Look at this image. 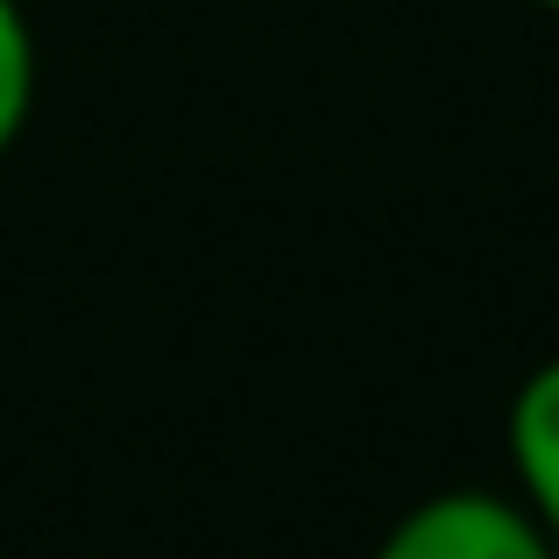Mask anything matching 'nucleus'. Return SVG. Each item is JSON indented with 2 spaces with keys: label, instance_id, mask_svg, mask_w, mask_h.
Wrapping results in <instances>:
<instances>
[{
  "label": "nucleus",
  "instance_id": "2",
  "mask_svg": "<svg viewBox=\"0 0 559 559\" xmlns=\"http://www.w3.org/2000/svg\"><path fill=\"white\" fill-rule=\"evenodd\" d=\"M503 447H510V475H518V503L559 546V355H546L518 382V396L503 411Z\"/></svg>",
  "mask_w": 559,
  "mask_h": 559
},
{
  "label": "nucleus",
  "instance_id": "3",
  "mask_svg": "<svg viewBox=\"0 0 559 559\" xmlns=\"http://www.w3.org/2000/svg\"><path fill=\"white\" fill-rule=\"evenodd\" d=\"M36 85H43V57H36V22L22 0H0V164L22 142L28 114H36Z\"/></svg>",
  "mask_w": 559,
  "mask_h": 559
},
{
  "label": "nucleus",
  "instance_id": "4",
  "mask_svg": "<svg viewBox=\"0 0 559 559\" xmlns=\"http://www.w3.org/2000/svg\"><path fill=\"white\" fill-rule=\"evenodd\" d=\"M532 8H546V14H559V0H532Z\"/></svg>",
  "mask_w": 559,
  "mask_h": 559
},
{
  "label": "nucleus",
  "instance_id": "1",
  "mask_svg": "<svg viewBox=\"0 0 559 559\" xmlns=\"http://www.w3.org/2000/svg\"><path fill=\"white\" fill-rule=\"evenodd\" d=\"M369 559H559L518 489H432L376 538Z\"/></svg>",
  "mask_w": 559,
  "mask_h": 559
}]
</instances>
